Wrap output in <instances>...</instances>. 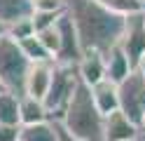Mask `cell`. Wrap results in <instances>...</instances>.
Instances as JSON below:
<instances>
[{"label": "cell", "instance_id": "1", "mask_svg": "<svg viewBox=\"0 0 145 141\" xmlns=\"http://www.w3.org/2000/svg\"><path fill=\"white\" fill-rule=\"evenodd\" d=\"M66 14L75 26L82 54H105L120 45L124 17L112 14L96 0H66Z\"/></svg>", "mask_w": 145, "mask_h": 141}, {"label": "cell", "instance_id": "2", "mask_svg": "<svg viewBox=\"0 0 145 141\" xmlns=\"http://www.w3.org/2000/svg\"><path fill=\"white\" fill-rule=\"evenodd\" d=\"M103 113L91 99V89L80 82L61 120L56 122L77 141H103Z\"/></svg>", "mask_w": 145, "mask_h": 141}, {"label": "cell", "instance_id": "3", "mask_svg": "<svg viewBox=\"0 0 145 141\" xmlns=\"http://www.w3.org/2000/svg\"><path fill=\"white\" fill-rule=\"evenodd\" d=\"M28 68H31V61L24 56L21 47L12 38L5 35L0 40V85H3V89L16 94V97H24Z\"/></svg>", "mask_w": 145, "mask_h": 141}, {"label": "cell", "instance_id": "4", "mask_svg": "<svg viewBox=\"0 0 145 141\" xmlns=\"http://www.w3.org/2000/svg\"><path fill=\"white\" fill-rule=\"evenodd\" d=\"M80 87V78H77V68L68 64H54V73H52V82L49 89L44 94V108H47L52 120H61L66 106L70 103L75 89Z\"/></svg>", "mask_w": 145, "mask_h": 141}, {"label": "cell", "instance_id": "5", "mask_svg": "<svg viewBox=\"0 0 145 141\" xmlns=\"http://www.w3.org/2000/svg\"><path fill=\"white\" fill-rule=\"evenodd\" d=\"M117 94H120V111L138 125L145 111V78L138 71H131L129 78L117 85Z\"/></svg>", "mask_w": 145, "mask_h": 141}, {"label": "cell", "instance_id": "6", "mask_svg": "<svg viewBox=\"0 0 145 141\" xmlns=\"http://www.w3.org/2000/svg\"><path fill=\"white\" fill-rule=\"evenodd\" d=\"M120 50L126 54L131 68H136V64H138L140 56L145 54V19H143V14H131V17L124 19Z\"/></svg>", "mask_w": 145, "mask_h": 141}, {"label": "cell", "instance_id": "7", "mask_svg": "<svg viewBox=\"0 0 145 141\" xmlns=\"http://www.w3.org/2000/svg\"><path fill=\"white\" fill-rule=\"evenodd\" d=\"M59 38H61V47L54 64H68V66H77V61L82 59V47H80V38L75 33V26L68 19V14L63 12V17L59 19Z\"/></svg>", "mask_w": 145, "mask_h": 141}, {"label": "cell", "instance_id": "8", "mask_svg": "<svg viewBox=\"0 0 145 141\" xmlns=\"http://www.w3.org/2000/svg\"><path fill=\"white\" fill-rule=\"evenodd\" d=\"M140 132L133 120H129L122 111H115L103 120V141H133Z\"/></svg>", "mask_w": 145, "mask_h": 141}, {"label": "cell", "instance_id": "9", "mask_svg": "<svg viewBox=\"0 0 145 141\" xmlns=\"http://www.w3.org/2000/svg\"><path fill=\"white\" fill-rule=\"evenodd\" d=\"M52 73H54V61L31 64L28 75H26V85H24V94L26 97H35V99H44V94L49 89V82H52Z\"/></svg>", "mask_w": 145, "mask_h": 141}, {"label": "cell", "instance_id": "10", "mask_svg": "<svg viewBox=\"0 0 145 141\" xmlns=\"http://www.w3.org/2000/svg\"><path fill=\"white\" fill-rule=\"evenodd\" d=\"M77 78L82 85L87 87H94V85L103 82L105 80V61H103V54H96V52H87L82 54V59L77 61Z\"/></svg>", "mask_w": 145, "mask_h": 141}, {"label": "cell", "instance_id": "11", "mask_svg": "<svg viewBox=\"0 0 145 141\" xmlns=\"http://www.w3.org/2000/svg\"><path fill=\"white\" fill-rule=\"evenodd\" d=\"M89 89H91V99L96 103V108L103 113V118L115 113V111H120V94H117V85L115 82L103 80V82H98V85H94V87H89Z\"/></svg>", "mask_w": 145, "mask_h": 141}, {"label": "cell", "instance_id": "12", "mask_svg": "<svg viewBox=\"0 0 145 141\" xmlns=\"http://www.w3.org/2000/svg\"><path fill=\"white\" fill-rule=\"evenodd\" d=\"M52 120L47 108H44L42 99L35 97H19V125L21 127H31V125H40V122Z\"/></svg>", "mask_w": 145, "mask_h": 141}, {"label": "cell", "instance_id": "13", "mask_svg": "<svg viewBox=\"0 0 145 141\" xmlns=\"http://www.w3.org/2000/svg\"><path fill=\"white\" fill-rule=\"evenodd\" d=\"M103 61H105V80H110L115 85H120L124 78H129V73L133 71L129 59H126V54L120 50V45L112 47L110 52H105Z\"/></svg>", "mask_w": 145, "mask_h": 141}, {"label": "cell", "instance_id": "14", "mask_svg": "<svg viewBox=\"0 0 145 141\" xmlns=\"http://www.w3.org/2000/svg\"><path fill=\"white\" fill-rule=\"evenodd\" d=\"M33 12V0H0V24H5V28L31 19Z\"/></svg>", "mask_w": 145, "mask_h": 141}, {"label": "cell", "instance_id": "15", "mask_svg": "<svg viewBox=\"0 0 145 141\" xmlns=\"http://www.w3.org/2000/svg\"><path fill=\"white\" fill-rule=\"evenodd\" d=\"M19 141H59V122L47 120V122H40V125L21 127Z\"/></svg>", "mask_w": 145, "mask_h": 141}, {"label": "cell", "instance_id": "16", "mask_svg": "<svg viewBox=\"0 0 145 141\" xmlns=\"http://www.w3.org/2000/svg\"><path fill=\"white\" fill-rule=\"evenodd\" d=\"M0 125H19V97L12 92L0 94Z\"/></svg>", "mask_w": 145, "mask_h": 141}, {"label": "cell", "instance_id": "17", "mask_svg": "<svg viewBox=\"0 0 145 141\" xmlns=\"http://www.w3.org/2000/svg\"><path fill=\"white\" fill-rule=\"evenodd\" d=\"M21 47V52H24V56L28 59L31 64H44V61H54L52 56L47 54V50L40 45V40H38V35H31V38H26V40H21V42H16Z\"/></svg>", "mask_w": 145, "mask_h": 141}, {"label": "cell", "instance_id": "18", "mask_svg": "<svg viewBox=\"0 0 145 141\" xmlns=\"http://www.w3.org/2000/svg\"><path fill=\"white\" fill-rule=\"evenodd\" d=\"M98 5H103L105 9H110L117 17H131L143 12V0H96Z\"/></svg>", "mask_w": 145, "mask_h": 141}, {"label": "cell", "instance_id": "19", "mask_svg": "<svg viewBox=\"0 0 145 141\" xmlns=\"http://www.w3.org/2000/svg\"><path fill=\"white\" fill-rule=\"evenodd\" d=\"M59 24V21H56ZM38 35V40L40 45L47 50V54L52 56V59H56V54H59V47H61V38H59V28L56 26H52V28H44V31L40 33H35Z\"/></svg>", "mask_w": 145, "mask_h": 141}, {"label": "cell", "instance_id": "20", "mask_svg": "<svg viewBox=\"0 0 145 141\" xmlns=\"http://www.w3.org/2000/svg\"><path fill=\"white\" fill-rule=\"evenodd\" d=\"M31 35H35L33 19H24V21H16L12 26H7V38H12L14 42H21V40H26Z\"/></svg>", "mask_w": 145, "mask_h": 141}, {"label": "cell", "instance_id": "21", "mask_svg": "<svg viewBox=\"0 0 145 141\" xmlns=\"http://www.w3.org/2000/svg\"><path fill=\"white\" fill-rule=\"evenodd\" d=\"M63 17V12H33V28H35V33H40L44 31V28H52V26H56V21Z\"/></svg>", "mask_w": 145, "mask_h": 141}, {"label": "cell", "instance_id": "22", "mask_svg": "<svg viewBox=\"0 0 145 141\" xmlns=\"http://www.w3.org/2000/svg\"><path fill=\"white\" fill-rule=\"evenodd\" d=\"M35 12H66V0H33Z\"/></svg>", "mask_w": 145, "mask_h": 141}, {"label": "cell", "instance_id": "23", "mask_svg": "<svg viewBox=\"0 0 145 141\" xmlns=\"http://www.w3.org/2000/svg\"><path fill=\"white\" fill-rule=\"evenodd\" d=\"M21 127L19 125H0V141H19Z\"/></svg>", "mask_w": 145, "mask_h": 141}, {"label": "cell", "instance_id": "24", "mask_svg": "<svg viewBox=\"0 0 145 141\" xmlns=\"http://www.w3.org/2000/svg\"><path fill=\"white\" fill-rule=\"evenodd\" d=\"M59 141H77V139H75V136H70L68 132H66V129H63V127L59 125Z\"/></svg>", "mask_w": 145, "mask_h": 141}, {"label": "cell", "instance_id": "25", "mask_svg": "<svg viewBox=\"0 0 145 141\" xmlns=\"http://www.w3.org/2000/svg\"><path fill=\"white\" fill-rule=\"evenodd\" d=\"M133 71H138V73L143 75V78H145V54L140 56V61H138V64H136V68H133Z\"/></svg>", "mask_w": 145, "mask_h": 141}, {"label": "cell", "instance_id": "26", "mask_svg": "<svg viewBox=\"0 0 145 141\" xmlns=\"http://www.w3.org/2000/svg\"><path fill=\"white\" fill-rule=\"evenodd\" d=\"M138 132L145 136V111H143V115H140V120H138Z\"/></svg>", "mask_w": 145, "mask_h": 141}, {"label": "cell", "instance_id": "27", "mask_svg": "<svg viewBox=\"0 0 145 141\" xmlns=\"http://www.w3.org/2000/svg\"><path fill=\"white\" fill-rule=\"evenodd\" d=\"M5 35H7V28H5V24H0V40H3Z\"/></svg>", "mask_w": 145, "mask_h": 141}, {"label": "cell", "instance_id": "28", "mask_svg": "<svg viewBox=\"0 0 145 141\" xmlns=\"http://www.w3.org/2000/svg\"><path fill=\"white\" fill-rule=\"evenodd\" d=\"M140 14H143V19H145V0H143V12H140Z\"/></svg>", "mask_w": 145, "mask_h": 141}, {"label": "cell", "instance_id": "29", "mask_svg": "<svg viewBox=\"0 0 145 141\" xmlns=\"http://www.w3.org/2000/svg\"><path fill=\"white\" fill-rule=\"evenodd\" d=\"M133 141H145V136H143V134H140V136H138V139H133Z\"/></svg>", "mask_w": 145, "mask_h": 141}, {"label": "cell", "instance_id": "30", "mask_svg": "<svg viewBox=\"0 0 145 141\" xmlns=\"http://www.w3.org/2000/svg\"><path fill=\"white\" fill-rule=\"evenodd\" d=\"M3 92H5V89H3V85H0V94H3Z\"/></svg>", "mask_w": 145, "mask_h": 141}]
</instances>
